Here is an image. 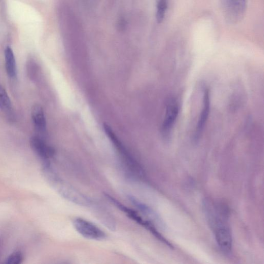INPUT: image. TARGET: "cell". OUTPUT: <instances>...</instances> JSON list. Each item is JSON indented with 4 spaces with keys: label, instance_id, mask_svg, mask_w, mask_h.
I'll return each instance as SVG.
<instances>
[{
    "label": "cell",
    "instance_id": "obj_1",
    "mask_svg": "<svg viewBox=\"0 0 264 264\" xmlns=\"http://www.w3.org/2000/svg\"><path fill=\"white\" fill-rule=\"evenodd\" d=\"M204 209L219 248L222 252L229 255L232 250L233 239L228 208L221 203L206 199L204 202Z\"/></svg>",
    "mask_w": 264,
    "mask_h": 264
},
{
    "label": "cell",
    "instance_id": "obj_2",
    "mask_svg": "<svg viewBox=\"0 0 264 264\" xmlns=\"http://www.w3.org/2000/svg\"><path fill=\"white\" fill-rule=\"evenodd\" d=\"M59 194L68 201L80 206L91 207L94 201L61 179L55 173L50 178Z\"/></svg>",
    "mask_w": 264,
    "mask_h": 264
},
{
    "label": "cell",
    "instance_id": "obj_3",
    "mask_svg": "<svg viewBox=\"0 0 264 264\" xmlns=\"http://www.w3.org/2000/svg\"><path fill=\"white\" fill-rule=\"evenodd\" d=\"M106 196L108 201L110 202L111 204H112L116 206L117 208L121 210V211L125 213L130 218L133 220L141 226H143L149 231L152 235L162 242L165 243V244H166L169 247H173L168 240L162 236L157 229L155 223L147 219L142 215L139 212L136 211L134 210L128 208L109 195H106Z\"/></svg>",
    "mask_w": 264,
    "mask_h": 264
},
{
    "label": "cell",
    "instance_id": "obj_4",
    "mask_svg": "<svg viewBox=\"0 0 264 264\" xmlns=\"http://www.w3.org/2000/svg\"><path fill=\"white\" fill-rule=\"evenodd\" d=\"M104 129L107 136L113 142L114 146L118 150L119 154L127 166L128 170L132 175L139 176H144V171L135 159L131 156L126 147L117 137L113 130L106 124L104 125Z\"/></svg>",
    "mask_w": 264,
    "mask_h": 264
},
{
    "label": "cell",
    "instance_id": "obj_5",
    "mask_svg": "<svg viewBox=\"0 0 264 264\" xmlns=\"http://www.w3.org/2000/svg\"><path fill=\"white\" fill-rule=\"evenodd\" d=\"M247 0H221V9L227 23L237 24L244 17Z\"/></svg>",
    "mask_w": 264,
    "mask_h": 264
},
{
    "label": "cell",
    "instance_id": "obj_6",
    "mask_svg": "<svg viewBox=\"0 0 264 264\" xmlns=\"http://www.w3.org/2000/svg\"><path fill=\"white\" fill-rule=\"evenodd\" d=\"M73 224L77 232L85 238L95 240L106 238V234L102 230L86 219L76 218L73 220Z\"/></svg>",
    "mask_w": 264,
    "mask_h": 264
},
{
    "label": "cell",
    "instance_id": "obj_7",
    "mask_svg": "<svg viewBox=\"0 0 264 264\" xmlns=\"http://www.w3.org/2000/svg\"><path fill=\"white\" fill-rule=\"evenodd\" d=\"M179 106L174 100L169 101L166 108V115L162 122L160 131L163 138L168 140L176 123L179 114Z\"/></svg>",
    "mask_w": 264,
    "mask_h": 264
},
{
    "label": "cell",
    "instance_id": "obj_8",
    "mask_svg": "<svg viewBox=\"0 0 264 264\" xmlns=\"http://www.w3.org/2000/svg\"><path fill=\"white\" fill-rule=\"evenodd\" d=\"M210 92L208 88H206L204 91V98H203V107L196 125L194 136L195 141H198L201 136L203 131H204L205 129L210 115Z\"/></svg>",
    "mask_w": 264,
    "mask_h": 264
},
{
    "label": "cell",
    "instance_id": "obj_9",
    "mask_svg": "<svg viewBox=\"0 0 264 264\" xmlns=\"http://www.w3.org/2000/svg\"><path fill=\"white\" fill-rule=\"evenodd\" d=\"M29 144L35 153L46 161L55 155L54 148L46 144L41 138L33 136L30 139Z\"/></svg>",
    "mask_w": 264,
    "mask_h": 264
},
{
    "label": "cell",
    "instance_id": "obj_10",
    "mask_svg": "<svg viewBox=\"0 0 264 264\" xmlns=\"http://www.w3.org/2000/svg\"><path fill=\"white\" fill-rule=\"evenodd\" d=\"M91 207L94 208L98 218L108 229L113 231L115 230L116 228L115 220L106 208L99 204H96L94 201Z\"/></svg>",
    "mask_w": 264,
    "mask_h": 264
},
{
    "label": "cell",
    "instance_id": "obj_11",
    "mask_svg": "<svg viewBox=\"0 0 264 264\" xmlns=\"http://www.w3.org/2000/svg\"><path fill=\"white\" fill-rule=\"evenodd\" d=\"M32 119L35 127L40 131L46 129L47 122L43 107L38 105L33 106L31 109Z\"/></svg>",
    "mask_w": 264,
    "mask_h": 264
},
{
    "label": "cell",
    "instance_id": "obj_12",
    "mask_svg": "<svg viewBox=\"0 0 264 264\" xmlns=\"http://www.w3.org/2000/svg\"><path fill=\"white\" fill-rule=\"evenodd\" d=\"M5 61L7 75L10 78H15L17 74L16 59L13 51L9 47H7L5 50Z\"/></svg>",
    "mask_w": 264,
    "mask_h": 264
},
{
    "label": "cell",
    "instance_id": "obj_13",
    "mask_svg": "<svg viewBox=\"0 0 264 264\" xmlns=\"http://www.w3.org/2000/svg\"><path fill=\"white\" fill-rule=\"evenodd\" d=\"M0 108L7 112L12 109L11 101L6 91L1 86H0Z\"/></svg>",
    "mask_w": 264,
    "mask_h": 264
},
{
    "label": "cell",
    "instance_id": "obj_14",
    "mask_svg": "<svg viewBox=\"0 0 264 264\" xmlns=\"http://www.w3.org/2000/svg\"><path fill=\"white\" fill-rule=\"evenodd\" d=\"M167 8V0H158L156 14L157 20L158 24H160L163 21Z\"/></svg>",
    "mask_w": 264,
    "mask_h": 264
},
{
    "label": "cell",
    "instance_id": "obj_15",
    "mask_svg": "<svg viewBox=\"0 0 264 264\" xmlns=\"http://www.w3.org/2000/svg\"><path fill=\"white\" fill-rule=\"evenodd\" d=\"M24 260L23 254L20 252H16L12 254L7 259L5 263L9 264H19Z\"/></svg>",
    "mask_w": 264,
    "mask_h": 264
}]
</instances>
